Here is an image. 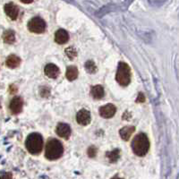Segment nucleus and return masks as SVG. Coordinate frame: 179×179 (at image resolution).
<instances>
[{
    "mask_svg": "<svg viewBox=\"0 0 179 179\" xmlns=\"http://www.w3.org/2000/svg\"><path fill=\"white\" fill-rule=\"evenodd\" d=\"M4 9H5V13L9 18H11L12 20H16L19 15V8L17 6L13 3H8L5 6Z\"/></svg>",
    "mask_w": 179,
    "mask_h": 179,
    "instance_id": "nucleus-10",
    "label": "nucleus"
},
{
    "mask_svg": "<svg viewBox=\"0 0 179 179\" xmlns=\"http://www.w3.org/2000/svg\"><path fill=\"white\" fill-rule=\"evenodd\" d=\"M104 89L101 85H95L90 90V94L95 99H100L104 97Z\"/></svg>",
    "mask_w": 179,
    "mask_h": 179,
    "instance_id": "nucleus-14",
    "label": "nucleus"
},
{
    "mask_svg": "<svg viewBox=\"0 0 179 179\" xmlns=\"http://www.w3.org/2000/svg\"><path fill=\"white\" fill-rule=\"evenodd\" d=\"M7 66L9 68H16L17 66H19V65L21 64V59L19 57L15 56V55H10L6 61Z\"/></svg>",
    "mask_w": 179,
    "mask_h": 179,
    "instance_id": "nucleus-15",
    "label": "nucleus"
},
{
    "mask_svg": "<svg viewBox=\"0 0 179 179\" xmlns=\"http://www.w3.org/2000/svg\"><path fill=\"white\" fill-rule=\"evenodd\" d=\"M44 72L48 77L51 79H56L59 74V68L54 64H48L44 68Z\"/></svg>",
    "mask_w": 179,
    "mask_h": 179,
    "instance_id": "nucleus-11",
    "label": "nucleus"
},
{
    "mask_svg": "<svg viewBox=\"0 0 179 179\" xmlns=\"http://www.w3.org/2000/svg\"><path fill=\"white\" fill-rule=\"evenodd\" d=\"M69 41V34L64 29H59L55 34V41L57 44L63 45Z\"/></svg>",
    "mask_w": 179,
    "mask_h": 179,
    "instance_id": "nucleus-12",
    "label": "nucleus"
},
{
    "mask_svg": "<svg viewBox=\"0 0 179 179\" xmlns=\"http://www.w3.org/2000/svg\"><path fill=\"white\" fill-rule=\"evenodd\" d=\"M23 106H24V101L22 98L20 97H15L12 99L10 102V110L13 114H19L23 110Z\"/></svg>",
    "mask_w": 179,
    "mask_h": 179,
    "instance_id": "nucleus-9",
    "label": "nucleus"
},
{
    "mask_svg": "<svg viewBox=\"0 0 179 179\" xmlns=\"http://www.w3.org/2000/svg\"><path fill=\"white\" fill-rule=\"evenodd\" d=\"M21 1H22L23 3H24V4H31L33 0H21Z\"/></svg>",
    "mask_w": 179,
    "mask_h": 179,
    "instance_id": "nucleus-24",
    "label": "nucleus"
},
{
    "mask_svg": "<svg viewBox=\"0 0 179 179\" xmlns=\"http://www.w3.org/2000/svg\"><path fill=\"white\" fill-rule=\"evenodd\" d=\"M116 80L122 86H127L130 83L131 68L126 63L124 62L119 63L116 74Z\"/></svg>",
    "mask_w": 179,
    "mask_h": 179,
    "instance_id": "nucleus-4",
    "label": "nucleus"
},
{
    "mask_svg": "<svg viewBox=\"0 0 179 179\" xmlns=\"http://www.w3.org/2000/svg\"><path fill=\"white\" fill-rule=\"evenodd\" d=\"M87 154L90 158H94L97 155V149L94 146H90L87 151Z\"/></svg>",
    "mask_w": 179,
    "mask_h": 179,
    "instance_id": "nucleus-21",
    "label": "nucleus"
},
{
    "mask_svg": "<svg viewBox=\"0 0 179 179\" xmlns=\"http://www.w3.org/2000/svg\"><path fill=\"white\" fill-rule=\"evenodd\" d=\"M91 116L89 110L87 109H81L76 115V121L81 125H87L90 123Z\"/></svg>",
    "mask_w": 179,
    "mask_h": 179,
    "instance_id": "nucleus-6",
    "label": "nucleus"
},
{
    "mask_svg": "<svg viewBox=\"0 0 179 179\" xmlns=\"http://www.w3.org/2000/svg\"><path fill=\"white\" fill-rule=\"evenodd\" d=\"M43 138L40 133H33L28 135L25 141L27 151L33 155L40 154L43 149Z\"/></svg>",
    "mask_w": 179,
    "mask_h": 179,
    "instance_id": "nucleus-3",
    "label": "nucleus"
},
{
    "mask_svg": "<svg viewBox=\"0 0 179 179\" xmlns=\"http://www.w3.org/2000/svg\"><path fill=\"white\" fill-rule=\"evenodd\" d=\"M144 101H145V97H144V95H143L142 92H140L138 94L137 99H136V102H144Z\"/></svg>",
    "mask_w": 179,
    "mask_h": 179,
    "instance_id": "nucleus-23",
    "label": "nucleus"
},
{
    "mask_svg": "<svg viewBox=\"0 0 179 179\" xmlns=\"http://www.w3.org/2000/svg\"><path fill=\"white\" fill-rule=\"evenodd\" d=\"M134 131H135L134 126H130V125H128V126L123 127L122 129L120 130V132H119V134H120L121 138H122L124 141H129L131 135L133 133Z\"/></svg>",
    "mask_w": 179,
    "mask_h": 179,
    "instance_id": "nucleus-13",
    "label": "nucleus"
},
{
    "mask_svg": "<svg viewBox=\"0 0 179 179\" xmlns=\"http://www.w3.org/2000/svg\"><path fill=\"white\" fill-rule=\"evenodd\" d=\"M116 112V107L113 104H107L99 108V114L104 118L113 117Z\"/></svg>",
    "mask_w": 179,
    "mask_h": 179,
    "instance_id": "nucleus-8",
    "label": "nucleus"
},
{
    "mask_svg": "<svg viewBox=\"0 0 179 179\" xmlns=\"http://www.w3.org/2000/svg\"><path fill=\"white\" fill-rule=\"evenodd\" d=\"M65 54H66L67 57H69V59L73 60L77 56V51L73 47H69V48H67V49H65Z\"/></svg>",
    "mask_w": 179,
    "mask_h": 179,
    "instance_id": "nucleus-20",
    "label": "nucleus"
},
{
    "mask_svg": "<svg viewBox=\"0 0 179 179\" xmlns=\"http://www.w3.org/2000/svg\"><path fill=\"white\" fill-rule=\"evenodd\" d=\"M64 153L63 144L57 139H50L46 144L45 157L49 160L58 159Z\"/></svg>",
    "mask_w": 179,
    "mask_h": 179,
    "instance_id": "nucleus-2",
    "label": "nucleus"
},
{
    "mask_svg": "<svg viewBox=\"0 0 179 179\" xmlns=\"http://www.w3.org/2000/svg\"><path fill=\"white\" fill-rule=\"evenodd\" d=\"M3 39H4V41L6 43H8V44H12L14 43L15 41V34L13 31L9 30V31H7L6 33H4L3 35Z\"/></svg>",
    "mask_w": 179,
    "mask_h": 179,
    "instance_id": "nucleus-18",
    "label": "nucleus"
},
{
    "mask_svg": "<svg viewBox=\"0 0 179 179\" xmlns=\"http://www.w3.org/2000/svg\"><path fill=\"white\" fill-rule=\"evenodd\" d=\"M41 94L43 98H47V97H49V94H50V90L47 87H43L41 90Z\"/></svg>",
    "mask_w": 179,
    "mask_h": 179,
    "instance_id": "nucleus-22",
    "label": "nucleus"
},
{
    "mask_svg": "<svg viewBox=\"0 0 179 179\" xmlns=\"http://www.w3.org/2000/svg\"><path fill=\"white\" fill-rule=\"evenodd\" d=\"M78 69L73 66V65H71V66H68L67 69H66V73H65V76L67 78L68 81H73L75 80L77 77H78Z\"/></svg>",
    "mask_w": 179,
    "mask_h": 179,
    "instance_id": "nucleus-16",
    "label": "nucleus"
},
{
    "mask_svg": "<svg viewBox=\"0 0 179 179\" xmlns=\"http://www.w3.org/2000/svg\"><path fill=\"white\" fill-rule=\"evenodd\" d=\"M132 150L137 156L142 157L147 154L150 149V141L144 133L137 134L132 142Z\"/></svg>",
    "mask_w": 179,
    "mask_h": 179,
    "instance_id": "nucleus-1",
    "label": "nucleus"
},
{
    "mask_svg": "<svg viewBox=\"0 0 179 179\" xmlns=\"http://www.w3.org/2000/svg\"><path fill=\"white\" fill-rule=\"evenodd\" d=\"M56 133L59 137L68 139L71 135V128L68 124H66L65 123H59L57 125Z\"/></svg>",
    "mask_w": 179,
    "mask_h": 179,
    "instance_id": "nucleus-7",
    "label": "nucleus"
},
{
    "mask_svg": "<svg viewBox=\"0 0 179 179\" xmlns=\"http://www.w3.org/2000/svg\"><path fill=\"white\" fill-rule=\"evenodd\" d=\"M47 24L45 21L41 17H33L28 23V29L30 32L37 34L43 33L46 31Z\"/></svg>",
    "mask_w": 179,
    "mask_h": 179,
    "instance_id": "nucleus-5",
    "label": "nucleus"
},
{
    "mask_svg": "<svg viewBox=\"0 0 179 179\" xmlns=\"http://www.w3.org/2000/svg\"><path fill=\"white\" fill-rule=\"evenodd\" d=\"M106 157L109 162H116L120 157V151L118 149H116V150H113L112 151H108V152H107Z\"/></svg>",
    "mask_w": 179,
    "mask_h": 179,
    "instance_id": "nucleus-17",
    "label": "nucleus"
},
{
    "mask_svg": "<svg viewBox=\"0 0 179 179\" xmlns=\"http://www.w3.org/2000/svg\"><path fill=\"white\" fill-rule=\"evenodd\" d=\"M85 69L89 73H95L97 72V66L93 61H87L85 63Z\"/></svg>",
    "mask_w": 179,
    "mask_h": 179,
    "instance_id": "nucleus-19",
    "label": "nucleus"
}]
</instances>
